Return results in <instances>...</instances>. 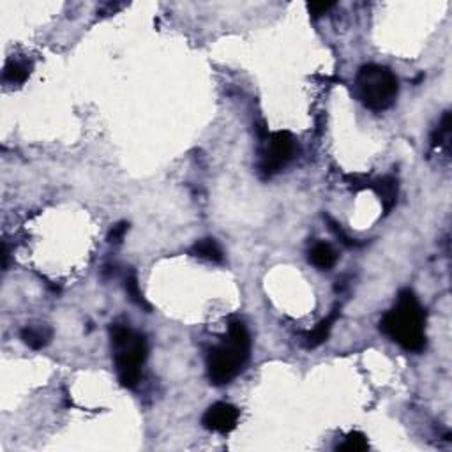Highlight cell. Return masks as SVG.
I'll return each mask as SVG.
<instances>
[{"label": "cell", "instance_id": "8fae6325", "mask_svg": "<svg viewBox=\"0 0 452 452\" xmlns=\"http://www.w3.org/2000/svg\"><path fill=\"white\" fill-rule=\"evenodd\" d=\"M30 71H32V66H30L27 60H9L4 67V73H2V80L5 83H13V85H18V83H23L27 78L30 76Z\"/></svg>", "mask_w": 452, "mask_h": 452}, {"label": "cell", "instance_id": "2e32d148", "mask_svg": "<svg viewBox=\"0 0 452 452\" xmlns=\"http://www.w3.org/2000/svg\"><path fill=\"white\" fill-rule=\"evenodd\" d=\"M327 223H329V228H331V232L334 233L337 239H340L341 244H344L346 248H359V246H361V242H357L355 239H352L348 233H346L343 228H341V224L336 223V221L332 219V217H327Z\"/></svg>", "mask_w": 452, "mask_h": 452}, {"label": "cell", "instance_id": "8992f818", "mask_svg": "<svg viewBox=\"0 0 452 452\" xmlns=\"http://www.w3.org/2000/svg\"><path fill=\"white\" fill-rule=\"evenodd\" d=\"M239 417H241L239 408H235L230 403H216L207 408V412L202 417V424L211 431L226 435L235 429Z\"/></svg>", "mask_w": 452, "mask_h": 452}, {"label": "cell", "instance_id": "9c48e42d", "mask_svg": "<svg viewBox=\"0 0 452 452\" xmlns=\"http://www.w3.org/2000/svg\"><path fill=\"white\" fill-rule=\"evenodd\" d=\"M373 187L377 195L380 196L383 211H385V214H389L394 209L396 202H398V180L392 177H383Z\"/></svg>", "mask_w": 452, "mask_h": 452}, {"label": "cell", "instance_id": "9a60e30c", "mask_svg": "<svg viewBox=\"0 0 452 452\" xmlns=\"http://www.w3.org/2000/svg\"><path fill=\"white\" fill-rule=\"evenodd\" d=\"M449 134H451V113L447 112L444 115V119H442V122H440L438 128L435 129V133H433L431 145L438 147V145H442V143H445V140L449 138Z\"/></svg>", "mask_w": 452, "mask_h": 452}, {"label": "cell", "instance_id": "4fadbf2b", "mask_svg": "<svg viewBox=\"0 0 452 452\" xmlns=\"http://www.w3.org/2000/svg\"><path fill=\"white\" fill-rule=\"evenodd\" d=\"M370 449L368 444V438L366 435H362L361 431H352L346 435L343 444L337 447V451H346V452H364Z\"/></svg>", "mask_w": 452, "mask_h": 452}, {"label": "cell", "instance_id": "ba28073f", "mask_svg": "<svg viewBox=\"0 0 452 452\" xmlns=\"http://www.w3.org/2000/svg\"><path fill=\"white\" fill-rule=\"evenodd\" d=\"M309 261L320 270H331L336 265L337 254L332 249V246L325 244V242H316L311 249H309Z\"/></svg>", "mask_w": 452, "mask_h": 452}, {"label": "cell", "instance_id": "5b68a950", "mask_svg": "<svg viewBox=\"0 0 452 452\" xmlns=\"http://www.w3.org/2000/svg\"><path fill=\"white\" fill-rule=\"evenodd\" d=\"M265 150L261 156L260 170L270 177V175L281 171L297 154V140L288 131H278V133L267 134Z\"/></svg>", "mask_w": 452, "mask_h": 452}, {"label": "cell", "instance_id": "6da1fadb", "mask_svg": "<svg viewBox=\"0 0 452 452\" xmlns=\"http://www.w3.org/2000/svg\"><path fill=\"white\" fill-rule=\"evenodd\" d=\"M426 311L412 290H403L394 309L385 313L380 331L407 352L419 353L426 348Z\"/></svg>", "mask_w": 452, "mask_h": 452}, {"label": "cell", "instance_id": "277c9868", "mask_svg": "<svg viewBox=\"0 0 452 452\" xmlns=\"http://www.w3.org/2000/svg\"><path fill=\"white\" fill-rule=\"evenodd\" d=\"M355 88L366 108L371 112H385L398 97L399 83L389 67L366 64L357 73Z\"/></svg>", "mask_w": 452, "mask_h": 452}, {"label": "cell", "instance_id": "5bb4252c", "mask_svg": "<svg viewBox=\"0 0 452 452\" xmlns=\"http://www.w3.org/2000/svg\"><path fill=\"white\" fill-rule=\"evenodd\" d=\"M126 292H128L129 299L133 300L134 304H138L140 307H145V309H150L149 302L143 299V294L140 292V287H138V279L136 274H134L133 270L126 276Z\"/></svg>", "mask_w": 452, "mask_h": 452}, {"label": "cell", "instance_id": "7c38bea8", "mask_svg": "<svg viewBox=\"0 0 452 452\" xmlns=\"http://www.w3.org/2000/svg\"><path fill=\"white\" fill-rule=\"evenodd\" d=\"M191 254L196 258L209 261H221L223 260V251L219 244L214 239H202L191 248Z\"/></svg>", "mask_w": 452, "mask_h": 452}, {"label": "cell", "instance_id": "30bf717a", "mask_svg": "<svg viewBox=\"0 0 452 452\" xmlns=\"http://www.w3.org/2000/svg\"><path fill=\"white\" fill-rule=\"evenodd\" d=\"M21 340L27 346L34 350H39L43 346L50 343L51 340V331L45 325H39V327H34V325H29L21 331Z\"/></svg>", "mask_w": 452, "mask_h": 452}, {"label": "cell", "instance_id": "e0dca14e", "mask_svg": "<svg viewBox=\"0 0 452 452\" xmlns=\"http://www.w3.org/2000/svg\"><path fill=\"white\" fill-rule=\"evenodd\" d=\"M126 232H128V223L115 224L108 233V242H112V244H119V242H122V239H124Z\"/></svg>", "mask_w": 452, "mask_h": 452}, {"label": "cell", "instance_id": "3957f363", "mask_svg": "<svg viewBox=\"0 0 452 452\" xmlns=\"http://www.w3.org/2000/svg\"><path fill=\"white\" fill-rule=\"evenodd\" d=\"M110 334H112V344L115 350L119 382L126 389H134L140 383L141 364L145 362L147 353H149L145 336L119 324L112 325Z\"/></svg>", "mask_w": 452, "mask_h": 452}, {"label": "cell", "instance_id": "7a4b0ae2", "mask_svg": "<svg viewBox=\"0 0 452 452\" xmlns=\"http://www.w3.org/2000/svg\"><path fill=\"white\" fill-rule=\"evenodd\" d=\"M251 352V337L246 325L232 322L223 343L212 348L207 357V374L214 385H226L241 373Z\"/></svg>", "mask_w": 452, "mask_h": 452}, {"label": "cell", "instance_id": "ac0fdd59", "mask_svg": "<svg viewBox=\"0 0 452 452\" xmlns=\"http://www.w3.org/2000/svg\"><path fill=\"white\" fill-rule=\"evenodd\" d=\"M332 8H334V4H332V2H313V4L307 5L309 13H311L315 18L322 16V14H325L327 11H331Z\"/></svg>", "mask_w": 452, "mask_h": 452}, {"label": "cell", "instance_id": "52a82bcc", "mask_svg": "<svg viewBox=\"0 0 452 452\" xmlns=\"http://www.w3.org/2000/svg\"><path fill=\"white\" fill-rule=\"evenodd\" d=\"M337 316H340V311L334 309V311H332L327 318H324L322 322H318L316 327L313 329L311 332H307L306 337H304V340H306L307 348H316V346L324 344L325 341L329 340V334H331L332 325H334V322H336Z\"/></svg>", "mask_w": 452, "mask_h": 452}]
</instances>
